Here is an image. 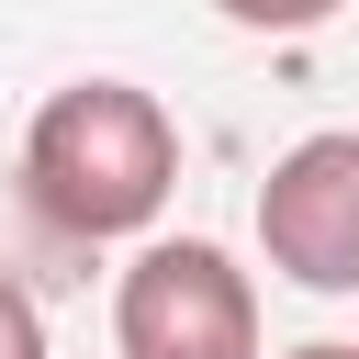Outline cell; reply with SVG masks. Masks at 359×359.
<instances>
[{"label": "cell", "mask_w": 359, "mask_h": 359, "mask_svg": "<svg viewBox=\"0 0 359 359\" xmlns=\"http://www.w3.org/2000/svg\"><path fill=\"white\" fill-rule=\"evenodd\" d=\"M258 247L303 292H359V135H303L258 180Z\"/></svg>", "instance_id": "3"}, {"label": "cell", "mask_w": 359, "mask_h": 359, "mask_svg": "<svg viewBox=\"0 0 359 359\" xmlns=\"http://www.w3.org/2000/svg\"><path fill=\"white\" fill-rule=\"evenodd\" d=\"M112 348L123 359H258V292L213 236H157L135 247L112 292Z\"/></svg>", "instance_id": "2"}, {"label": "cell", "mask_w": 359, "mask_h": 359, "mask_svg": "<svg viewBox=\"0 0 359 359\" xmlns=\"http://www.w3.org/2000/svg\"><path fill=\"white\" fill-rule=\"evenodd\" d=\"M168 191H180V123L135 79H67L22 123V202L67 247H112V236L157 224Z\"/></svg>", "instance_id": "1"}, {"label": "cell", "mask_w": 359, "mask_h": 359, "mask_svg": "<svg viewBox=\"0 0 359 359\" xmlns=\"http://www.w3.org/2000/svg\"><path fill=\"white\" fill-rule=\"evenodd\" d=\"M0 359H45V314L22 280H0Z\"/></svg>", "instance_id": "5"}, {"label": "cell", "mask_w": 359, "mask_h": 359, "mask_svg": "<svg viewBox=\"0 0 359 359\" xmlns=\"http://www.w3.org/2000/svg\"><path fill=\"white\" fill-rule=\"evenodd\" d=\"M292 359H359V348H337V337H314V348H292Z\"/></svg>", "instance_id": "6"}, {"label": "cell", "mask_w": 359, "mask_h": 359, "mask_svg": "<svg viewBox=\"0 0 359 359\" xmlns=\"http://www.w3.org/2000/svg\"><path fill=\"white\" fill-rule=\"evenodd\" d=\"M224 22H247V34H314V22H337L348 0H213Z\"/></svg>", "instance_id": "4"}]
</instances>
